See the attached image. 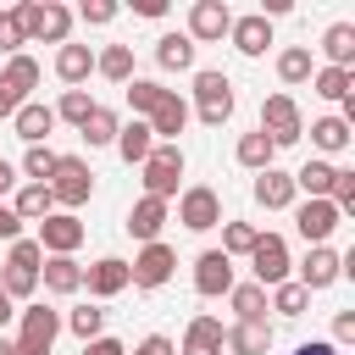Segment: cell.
I'll return each mask as SVG.
<instances>
[{"mask_svg": "<svg viewBox=\"0 0 355 355\" xmlns=\"http://www.w3.org/2000/svg\"><path fill=\"white\" fill-rule=\"evenodd\" d=\"M17 17H22V33L39 39V44H55V50H61V44L72 39V11H67L61 0H22Z\"/></svg>", "mask_w": 355, "mask_h": 355, "instance_id": "obj_1", "label": "cell"}, {"mask_svg": "<svg viewBox=\"0 0 355 355\" xmlns=\"http://www.w3.org/2000/svg\"><path fill=\"white\" fill-rule=\"evenodd\" d=\"M205 128H222L227 116H233V78L227 72H216V67H200L194 72V105H189Z\"/></svg>", "mask_w": 355, "mask_h": 355, "instance_id": "obj_2", "label": "cell"}, {"mask_svg": "<svg viewBox=\"0 0 355 355\" xmlns=\"http://www.w3.org/2000/svg\"><path fill=\"white\" fill-rule=\"evenodd\" d=\"M17 322H22L17 338H11L17 355H50V344H55V333H61V311H50V305L33 300V305L17 311Z\"/></svg>", "mask_w": 355, "mask_h": 355, "instance_id": "obj_3", "label": "cell"}, {"mask_svg": "<svg viewBox=\"0 0 355 355\" xmlns=\"http://www.w3.org/2000/svg\"><path fill=\"white\" fill-rule=\"evenodd\" d=\"M261 133H266L277 150L305 139V116H300L294 94H266V100H261Z\"/></svg>", "mask_w": 355, "mask_h": 355, "instance_id": "obj_4", "label": "cell"}, {"mask_svg": "<svg viewBox=\"0 0 355 355\" xmlns=\"http://www.w3.org/2000/svg\"><path fill=\"white\" fill-rule=\"evenodd\" d=\"M44 189H50V200H55V205H67V211H72V205H83V200L94 194V172H89V161H83V155H61Z\"/></svg>", "mask_w": 355, "mask_h": 355, "instance_id": "obj_5", "label": "cell"}, {"mask_svg": "<svg viewBox=\"0 0 355 355\" xmlns=\"http://www.w3.org/2000/svg\"><path fill=\"white\" fill-rule=\"evenodd\" d=\"M139 172H144V194H150V200H172L178 183H183V150H178V144H155Z\"/></svg>", "mask_w": 355, "mask_h": 355, "instance_id": "obj_6", "label": "cell"}, {"mask_svg": "<svg viewBox=\"0 0 355 355\" xmlns=\"http://www.w3.org/2000/svg\"><path fill=\"white\" fill-rule=\"evenodd\" d=\"M178 222H183L189 233H211V227H222V194H216L211 183H189V189L178 194Z\"/></svg>", "mask_w": 355, "mask_h": 355, "instance_id": "obj_7", "label": "cell"}, {"mask_svg": "<svg viewBox=\"0 0 355 355\" xmlns=\"http://www.w3.org/2000/svg\"><path fill=\"white\" fill-rule=\"evenodd\" d=\"M288 244H283V233H255V250H250V283H261V288H277V283H288Z\"/></svg>", "mask_w": 355, "mask_h": 355, "instance_id": "obj_8", "label": "cell"}, {"mask_svg": "<svg viewBox=\"0 0 355 355\" xmlns=\"http://www.w3.org/2000/svg\"><path fill=\"white\" fill-rule=\"evenodd\" d=\"M172 266H178V255H172V244H144L133 261H128V283L133 288H161L166 277H172Z\"/></svg>", "mask_w": 355, "mask_h": 355, "instance_id": "obj_9", "label": "cell"}, {"mask_svg": "<svg viewBox=\"0 0 355 355\" xmlns=\"http://www.w3.org/2000/svg\"><path fill=\"white\" fill-rule=\"evenodd\" d=\"M338 277H344V255L327 250V244H311V255L300 261V277H294V283H300L305 294H322V288H333Z\"/></svg>", "mask_w": 355, "mask_h": 355, "instance_id": "obj_10", "label": "cell"}, {"mask_svg": "<svg viewBox=\"0 0 355 355\" xmlns=\"http://www.w3.org/2000/svg\"><path fill=\"white\" fill-rule=\"evenodd\" d=\"M227 28H233L227 0H194V6H189V28H183V33H189L194 44H216Z\"/></svg>", "mask_w": 355, "mask_h": 355, "instance_id": "obj_11", "label": "cell"}, {"mask_svg": "<svg viewBox=\"0 0 355 355\" xmlns=\"http://www.w3.org/2000/svg\"><path fill=\"white\" fill-rule=\"evenodd\" d=\"M83 233H89V227H83L72 211H50V216L39 222V250H44V255H72V250L83 244Z\"/></svg>", "mask_w": 355, "mask_h": 355, "instance_id": "obj_12", "label": "cell"}, {"mask_svg": "<svg viewBox=\"0 0 355 355\" xmlns=\"http://www.w3.org/2000/svg\"><path fill=\"white\" fill-rule=\"evenodd\" d=\"M338 222H344V216H338L333 200H305V205H294V227H300L305 244H327Z\"/></svg>", "mask_w": 355, "mask_h": 355, "instance_id": "obj_13", "label": "cell"}, {"mask_svg": "<svg viewBox=\"0 0 355 355\" xmlns=\"http://www.w3.org/2000/svg\"><path fill=\"white\" fill-rule=\"evenodd\" d=\"M227 288H233V261L222 250H200V261H194V294L200 300H216Z\"/></svg>", "mask_w": 355, "mask_h": 355, "instance_id": "obj_14", "label": "cell"}, {"mask_svg": "<svg viewBox=\"0 0 355 355\" xmlns=\"http://www.w3.org/2000/svg\"><path fill=\"white\" fill-rule=\"evenodd\" d=\"M300 200V189H294V172H283V166H266V172H255V205H266V211H288Z\"/></svg>", "mask_w": 355, "mask_h": 355, "instance_id": "obj_15", "label": "cell"}, {"mask_svg": "<svg viewBox=\"0 0 355 355\" xmlns=\"http://www.w3.org/2000/svg\"><path fill=\"white\" fill-rule=\"evenodd\" d=\"M83 288H89L94 300L122 294V288H128V261H122V255H100L94 266H83Z\"/></svg>", "mask_w": 355, "mask_h": 355, "instance_id": "obj_16", "label": "cell"}, {"mask_svg": "<svg viewBox=\"0 0 355 355\" xmlns=\"http://www.w3.org/2000/svg\"><path fill=\"white\" fill-rule=\"evenodd\" d=\"M189 116H194V111H189V100H178V94L166 89V100L150 111V133H155V144H178V133L189 128Z\"/></svg>", "mask_w": 355, "mask_h": 355, "instance_id": "obj_17", "label": "cell"}, {"mask_svg": "<svg viewBox=\"0 0 355 355\" xmlns=\"http://www.w3.org/2000/svg\"><path fill=\"white\" fill-rule=\"evenodd\" d=\"M222 349L227 355H266L272 349V322H233V327H222Z\"/></svg>", "mask_w": 355, "mask_h": 355, "instance_id": "obj_18", "label": "cell"}, {"mask_svg": "<svg viewBox=\"0 0 355 355\" xmlns=\"http://www.w3.org/2000/svg\"><path fill=\"white\" fill-rule=\"evenodd\" d=\"M227 39H233V50H239V55H266V44H272V22H266L261 11H250V17H233Z\"/></svg>", "mask_w": 355, "mask_h": 355, "instance_id": "obj_19", "label": "cell"}, {"mask_svg": "<svg viewBox=\"0 0 355 355\" xmlns=\"http://www.w3.org/2000/svg\"><path fill=\"white\" fill-rule=\"evenodd\" d=\"M89 72H94V50L67 39V44L55 50V78H61L67 89H83V83H89Z\"/></svg>", "mask_w": 355, "mask_h": 355, "instance_id": "obj_20", "label": "cell"}, {"mask_svg": "<svg viewBox=\"0 0 355 355\" xmlns=\"http://www.w3.org/2000/svg\"><path fill=\"white\" fill-rule=\"evenodd\" d=\"M39 283H44L50 294H78V288H83V266H78V255H44Z\"/></svg>", "mask_w": 355, "mask_h": 355, "instance_id": "obj_21", "label": "cell"}, {"mask_svg": "<svg viewBox=\"0 0 355 355\" xmlns=\"http://www.w3.org/2000/svg\"><path fill=\"white\" fill-rule=\"evenodd\" d=\"M11 128H17V139H22V144H44V139H50V128H55V111H50L44 100H28V105L11 116Z\"/></svg>", "mask_w": 355, "mask_h": 355, "instance_id": "obj_22", "label": "cell"}, {"mask_svg": "<svg viewBox=\"0 0 355 355\" xmlns=\"http://www.w3.org/2000/svg\"><path fill=\"white\" fill-rule=\"evenodd\" d=\"M150 150H155L150 122H139V116H133V122H122V128H116V155H122L128 166H144V161H150Z\"/></svg>", "mask_w": 355, "mask_h": 355, "instance_id": "obj_23", "label": "cell"}, {"mask_svg": "<svg viewBox=\"0 0 355 355\" xmlns=\"http://www.w3.org/2000/svg\"><path fill=\"white\" fill-rule=\"evenodd\" d=\"M161 227H166V200H150V194H144V200L128 211V233H133L139 244H155Z\"/></svg>", "mask_w": 355, "mask_h": 355, "instance_id": "obj_24", "label": "cell"}, {"mask_svg": "<svg viewBox=\"0 0 355 355\" xmlns=\"http://www.w3.org/2000/svg\"><path fill=\"white\" fill-rule=\"evenodd\" d=\"M333 178H338V166L322 161V155H311V161L294 172V189H300L305 200H327V194H333Z\"/></svg>", "mask_w": 355, "mask_h": 355, "instance_id": "obj_25", "label": "cell"}, {"mask_svg": "<svg viewBox=\"0 0 355 355\" xmlns=\"http://www.w3.org/2000/svg\"><path fill=\"white\" fill-rule=\"evenodd\" d=\"M194 50H200V44H194L189 33H161V39H155V61H161L166 72H194Z\"/></svg>", "mask_w": 355, "mask_h": 355, "instance_id": "obj_26", "label": "cell"}, {"mask_svg": "<svg viewBox=\"0 0 355 355\" xmlns=\"http://www.w3.org/2000/svg\"><path fill=\"white\" fill-rule=\"evenodd\" d=\"M311 94L344 105V100L355 94V72H349V67H316V72H311Z\"/></svg>", "mask_w": 355, "mask_h": 355, "instance_id": "obj_27", "label": "cell"}, {"mask_svg": "<svg viewBox=\"0 0 355 355\" xmlns=\"http://www.w3.org/2000/svg\"><path fill=\"white\" fill-rule=\"evenodd\" d=\"M349 139H355V128H349L344 116H316V122H311V144L322 150V161L338 155V150H349Z\"/></svg>", "mask_w": 355, "mask_h": 355, "instance_id": "obj_28", "label": "cell"}, {"mask_svg": "<svg viewBox=\"0 0 355 355\" xmlns=\"http://www.w3.org/2000/svg\"><path fill=\"white\" fill-rule=\"evenodd\" d=\"M322 55H327V67H349L355 72V22H333L322 33Z\"/></svg>", "mask_w": 355, "mask_h": 355, "instance_id": "obj_29", "label": "cell"}, {"mask_svg": "<svg viewBox=\"0 0 355 355\" xmlns=\"http://www.w3.org/2000/svg\"><path fill=\"white\" fill-rule=\"evenodd\" d=\"M183 355H222V322L216 316H194L183 333Z\"/></svg>", "mask_w": 355, "mask_h": 355, "instance_id": "obj_30", "label": "cell"}, {"mask_svg": "<svg viewBox=\"0 0 355 355\" xmlns=\"http://www.w3.org/2000/svg\"><path fill=\"white\" fill-rule=\"evenodd\" d=\"M94 72L111 78V83H133V44H105L94 55Z\"/></svg>", "mask_w": 355, "mask_h": 355, "instance_id": "obj_31", "label": "cell"}, {"mask_svg": "<svg viewBox=\"0 0 355 355\" xmlns=\"http://www.w3.org/2000/svg\"><path fill=\"white\" fill-rule=\"evenodd\" d=\"M311 72H316V61H311V44H288V50L277 55V78H283L288 89L311 83Z\"/></svg>", "mask_w": 355, "mask_h": 355, "instance_id": "obj_32", "label": "cell"}, {"mask_svg": "<svg viewBox=\"0 0 355 355\" xmlns=\"http://www.w3.org/2000/svg\"><path fill=\"white\" fill-rule=\"evenodd\" d=\"M233 155H239V166H250V172H266V166L277 161V144H272V139L255 128V133H244V139H239V150H233Z\"/></svg>", "mask_w": 355, "mask_h": 355, "instance_id": "obj_33", "label": "cell"}, {"mask_svg": "<svg viewBox=\"0 0 355 355\" xmlns=\"http://www.w3.org/2000/svg\"><path fill=\"white\" fill-rule=\"evenodd\" d=\"M11 211H17L22 222H44V216L55 211V200H50V189H44V183H22V189H17V200H11Z\"/></svg>", "mask_w": 355, "mask_h": 355, "instance_id": "obj_34", "label": "cell"}, {"mask_svg": "<svg viewBox=\"0 0 355 355\" xmlns=\"http://www.w3.org/2000/svg\"><path fill=\"white\" fill-rule=\"evenodd\" d=\"M227 300H233L239 322H266V288H261V283H233Z\"/></svg>", "mask_w": 355, "mask_h": 355, "instance_id": "obj_35", "label": "cell"}, {"mask_svg": "<svg viewBox=\"0 0 355 355\" xmlns=\"http://www.w3.org/2000/svg\"><path fill=\"white\" fill-rule=\"evenodd\" d=\"M122 89H128V105H133V116H139V122H150V111L166 100V89H161L155 78H133V83H122Z\"/></svg>", "mask_w": 355, "mask_h": 355, "instance_id": "obj_36", "label": "cell"}, {"mask_svg": "<svg viewBox=\"0 0 355 355\" xmlns=\"http://www.w3.org/2000/svg\"><path fill=\"white\" fill-rule=\"evenodd\" d=\"M116 128H122V116H116L111 105H94V111L83 116V128H78V133H83L89 144H116Z\"/></svg>", "mask_w": 355, "mask_h": 355, "instance_id": "obj_37", "label": "cell"}, {"mask_svg": "<svg viewBox=\"0 0 355 355\" xmlns=\"http://www.w3.org/2000/svg\"><path fill=\"white\" fill-rule=\"evenodd\" d=\"M0 83H11V89L28 100V94L39 89V61H33V55H11V61L0 67Z\"/></svg>", "mask_w": 355, "mask_h": 355, "instance_id": "obj_38", "label": "cell"}, {"mask_svg": "<svg viewBox=\"0 0 355 355\" xmlns=\"http://www.w3.org/2000/svg\"><path fill=\"white\" fill-rule=\"evenodd\" d=\"M50 111H55V122H72V128H83V116L94 111V100H89V89H61V100H55Z\"/></svg>", "mask_w": 355, "mask_h": 355, "instance_id": "obj_39", "label": "cell"}, {"mask_svg": "<svg viewBox=\"0 0 355 355\" xmlns=\"http://www.w3.org/2000/svg\"><path fill=\"white\" fill-rule=\"evenodd\" d=\"M305 305H311V294L288 277V283H277L272 288V300H266V311H277V316H305Z\"/></svg>", "mask_w": 355, "mask_h": 355, "instance_id": "obj_40", "label": "cell"}, {"mask_svg": "<svg viewBox=\"0 0 355 355\" xmlns=\"http://www.w3.org/2000/svg\"><path fill=\"white\" fill-rule=\"evenodd\" d=\"M55 161H61V155H55L50 144H28V155H22V178H28V183H50Z\"/></svg>", "mask_w": 355, "mask_h": 355, "instance_id": "obj_41", "label": "cell"}, {"mask_svg": "<svg viewBox=\"0 0 355 355\" xmlns=\"http://www.w3.org/2000/svg\"><path fill=\"white\" fill-rule=\"evenodd\" d=\"M255 233L261 227H250V222H222V255L233 261V255H250L255 250Z\"/></svg>", "mask_w": 355, "mask_h": 355, "instance_id": "obj_42", "label": "cell"}, {"mask_svg": "<svg viewBox=\"0 0 355 355\" xmlns=\"http://www.w3.org/2000/svg\"><path fill=\"white\" fill-rule=\"evenodd\" d=\"M0 288L11 294V305H17V300H33V288H39V272H28V266H6V272H0Z\"/></svg>", "mask_w": 355, "mask_h": 355, "instance_id": "obj_43", "label": "cell"}, {"mask_svg": "<svg viewBox=\"0 0 355 355\" xmlns=\"http://www.w3.org/2000/svg\"><path fill=\"white\" fill-rule=\"evenodd\" d=\"M22 44H28V33H22V17L11 6V11H0V55L11 61V55H22Z\"/></svg>", "mask_w": 355, "mask_h": 355, "instance_id": "obj_44", "label": "cell"}, {"mask_svg": "<svg viewBox=\"0 0 355 355\" xmlns=\"http://www.w3.org/2000/svg\"><path fill=\"white\" fill-rule=\"evenodd\" d=\"M67 327H72V333L89 344V338H100V327H105V311H100V305H78V311L67 316Z\"/></svg>", "mask_w": 355, "mask_h": 355, "instance_id": "obj_45", "label": "cell"}, {"mask_svg": "<svg viewBox=\"0 0 355 355\" xmlns=\"http://www.w3.org/2000/svg\"><path fill=\"white\" fill-rule=\"evenodd\" d=\"M333 205H338V216H349L355 211V172L349 166H338V178H333V194H327Z\"/></svg>", "mask_w": 355, "mask_h": 355, "instance_id": "obj_46", "label": "cell"}, {"mask_svg": "<svg viewBox=\"0 0 355 355\" xmlns=\"http://www.w3.org/2000/svg\"><path fill=\"white\" fill-rule=\"evenodd\" d=\"M6 266H28V272H39V266H44L39 239H17V244H11V255H6Z\"/></svg>", "mask_w": 355, "mask_h": 355, "instance_id": "obj_47", "label": "cell"}, {"mask_svg": "<svg viewBox=\"0 0 355 355\" xmlns=\"http://www.w3.org/2000/svg\"><path fill=\"white\" fill-rule=\"evenodd\" d=\"M78 17H83L89 28H105V22H116V0H83Z\"/></svg>", "mask_w": 355, "mask_h": 355, "instance_id": "obj_48", "label": "cell"}, {"mask_svg": "<svg viewBox=\"0 0 355 355\" xmlns=\"http://www.w3.org/2000/svg\"><path fill=\"white\" fill-rule=\"evenodd\" d=\"M327 344H333V349H338V344H355V311H338V316H333V338H327Z\"/></svg>", "mask_w": 355, "mask_h": 355, "instance_id": "obj_49", "label": "cell"}, {"mask_svg": "<svg viewBox=\"0 0 355 355\" xmlns=\"http://www.w3.org/2000/svg\"><path fill=\"white\" fill-rule=\"evenodd\" d=\"M0 239H6V244H17V239H22V216H17L6 200H0Z\"/></svg>", "mask_w": 355, "mask_h": 355, "instance_id": "obj_50", "label": "cell"}, {"mask_svg": "<svg viewBox=\"0 0 355 355\" xmlns=\"http://www.w3.org/2000/svg\"><path fill=\"white\" fill-rule=\"evenodd\" d=\"M133 355H178V344L166 338V333H150V338H139V349Z\"/></svg>", "mask_w": 355, "mask_h": 355, "instance_id": "obj_51", "label": "cell"}, {"mask_svg": "<svg viewBox=\"0 0 355 355\" xmlns=\"http://www.w3.org/2000/svg\"><path fill=\"white\" fill-rule=\"evenodd\" d=\"M22 105H28V100H22V94L11 89V83H0V122H11V116H17Z\"/></svg>", "mask_w": 355, "mask_h": 355, "instance_id": "obj_52", "label": "cell"}, {"mask_svg": "<svg viewBox=\"0 0 355 355\" xmlns=\"http://www.w3.org/2000/svg\"><path fill=\"white\" fill-rule=\"evenodd\" d=\"M83 355H128V349H122V338H105V333H100V338L83 344Z\"/></svg>", "mask_w": 355, "mask_h": 355, "instance_id": "obj_53", "label": "cell"}, {"mask_svg": "<svg viewBox=\"0 0 355 355\" xmlns=\"http://www.w3.org/2000/svg\"><path fill=\"white\" fill-rule=\"evenodd\" d=\"M11 189H17V166H11V161H6V155H0V200H6V194H11Z\"/></svg>", "mask_w": 355, "mask_h": 355, "instance_id": "obj_54", "label": "cell"}, {"mask_svg": "<svg viewBox=\"0 0 355 355\" xmlns=\"http://www.w3.org/2000/svg\"><path fill=\"white\" fill-rule=\"evenodd\" d=\"M139 17H166V0H133Z\"/></svg>", "mask_w": 355, "mask_h": 355, "instance_id": "obj_55", "label": "cell"}, {"mask_svg": "<svg viewBox=\"0 0 355 355\" xmlns=\"http://www.w3.org/2000/svg\"><path fill=\"white\" fill-rule=\"evenodd\" d=\"M294 355H338V349H333V344H327V338H311V344H300V349H294Z\"/></svg>", "mask_w": 355, "mask_h": 355, "instance_id": "obj_56", "label": "cell"}, {"mask_svg": "<svg viewBox=\"0 0 355 355\" xmlns=\"http://www.w3.org/2000/svg\"><path fill=\"white\" fill-rule=\"evenodd\" d=\"M11 316H17V305H11V294H6V288H0V327H6V322H11Z\"/></svg>", "mask_w": 355, "mask_h": 355, "instance_id": "obj_57", "label": "cell"}, {"mask_svg": "<svg viewBox=\"0 0 355 355\" xmlns=\"http://www.w3.org/2000/svg\"><path fill=\"white\" fill-rule=\"evenodd\" d=\"M0 355H17V344H11V338H6V333H0Z\"/></svg>", "mask_w": 355, "mask_h": 355, "instance_id": "obj_58", "label": "cell"}]
</instances>
